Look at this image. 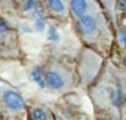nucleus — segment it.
I'll use <instances>...</instances> for the list:
<instances>
[{
    "mask_svg": "<svg viewBox=\"0 0 126 120\" xmlns=\"http://www.w3.org/2000/svg\"><path fill=\"white\" fill-rule=\"evenodd\" d=\"M70 21L79 40L110 56L116 45L114 22L99 0H67Z\"/></svg>",
    "mask_w": 126,
    "mask_h": 120,
    "instance_id": "1",
    "label": "nucleus"
},
{
    "mask_svg": "<svg viewBox=\"0 0 126 120\" xmlns=\"http://www.w3.org/2000/svg\"><path fill=\"white\" fill-rule=\"evenodd\" d=\"M98 114L119 119L126 107V68L108 56L98 79L88 88Z\"/></svg>",
    "mask_w": 126,
    "mask_h": 120,
    "instance_id": "2",
    "label": "nucleus"
},
{
    "mask_svg": "<svg viewBox=\"0 0 126 120\" xmlns=\"http://www.w3.org/2000/svg\"><path fill=\"white\" fill-rule=\"evenodd\" d=\"M30 104L19 89L0 77V119L22 120L28 119Z\"/></svg>",
    "mask_w": 126,
    "mask_h": 120,
    "instance_id": "3",
    "label": "nucleus"
},
{
    "mask_svg": "<svg viewBox=\"0 0 126 120\" xmlns=\"http://www.w3.org/2000/svg\"><path fill=\"white\" fill-rule=\"evenodd\" d=\"M42 76H43V83L46 89L53 93H67L76 85H79L76 68L61 61L49 62L43 68Z\"/></svg>",
    "mask_w": 126,
    "mask_h": 120,
    "instance_id": "4",
    "label": "nucleus"
},
{
    "mask_svg": "<svg viewBox=\"0 0 126 120\" xmlns=\"http://www.w3.org/2000/svg\"><path fill=\"white\" fill-rule=\"evenodd\" d=\"M105 55H102L101 52H98L94 47L85 46L80 50V55L77 56L76 61V74H77V82L82 88H89L101 74L105 61H107Z\"/></svg>",
    "mask_w": 126,
    "mask_h": 120,
    "instance_id": "5",
    "label": "nucleus"
},
{
    "mask_svg": "<svg viewBox=\"0 0 126 120\" xmlns=\"http://www.w3.org/2000/svg\"><path fill=\"white\" fill-rule=\"evenodd\" d=\"M22 58V47L19 33L15 25L11 24L3 15H0V59L16 61Z\"/></svg>",
    "mask_w": 126,
    "mask_h": 120,
    "instance_id": "6",
    "label": "nucleus"
},
{
    "mask_svg": "<svg viewBox=\"0 0 126 120\" xmlns=\"http://www.w3.org/2000/svg\"><path fill=\"white\" fill-rule=\"evenodd\" d=\"M42 3L49 14V16L64 21L70 19V11H68V2L67 0H42Z\"/></svg>",
    "mask_w": 126,
    "mask_h": 120,
    "instance_id": "7",
    "label": "nucleus"
},
{
    "mask_svg": "<svg viewBox=\"0 0 126 120\" xmlns=\"http://www.w3.org/2000/svg\"><path fill=\"white\" fill-rule=\"evenodd\" d=\"M28 119H53V116L45 107H30Z\"/></svg>",
    "mask_w": 126,
    "mask_h": 120,
    "instance_id": "8",
    "label": "nucleus"
},
{
    "mask_svg": "<svg viewBox=\"0 0 126 120\" xmlns=\"http://www.w3.org/2000/svg\"><path fill=\"white\" fill-rule=\"evenodd\" d=\"M101 5L105 8V11L108 12V15L111 16L113 22L116 24V11H117V0H99Z\"/></svg>",
    "mask_w": 126,
    "mask_h": 120,
    "instance_id": "9",
    "label": "nucleus"
},
{
    "mask_svg": "<svg viewBox=\"0 0 126 120\" xmlns=\"http://www.w3.org/2000/svg\"><path fill=\"white\" fill-rule=\"evenodd\" d=\"M123 67L126 68V46H125V50H123Z\"/></svg>",
    "mask_w": 126,
    "mask_h": 120,
    "instance_id": "10",
    "label": "nucleus"
}]
</instances>
